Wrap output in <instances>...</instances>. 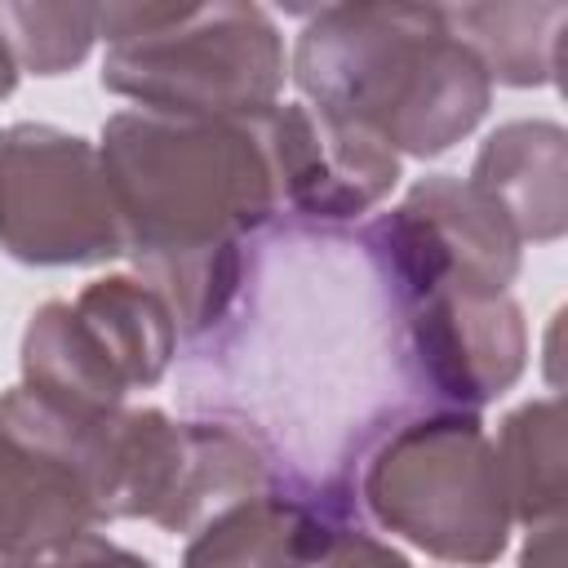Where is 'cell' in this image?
Returning <instances> with one entry per match:
<instances>
[{
	"mask_svg": "<svg viewBox=\"0 0 568 568\" xmlns=\"http://www.w3.org/2000/svg\"><path fill=\"white\" fill-rule=\"evenodd\" d=\"M124 253L178 320L209 333L235 306L248 235L280 209L257 120L115 111L98 142Z\"/></svg>",
	"mask_w": 568,
	"mask_h": 568,
	"instance_id": "6da1fadb",
	"label": "cell"
},
{
	"mask_svg": "<svg viewBox=\"0 0 568 568\" xmlns=\"http://www.w3.org/2000/svg\"><path fill=\"white\" fill-rule=\"evenodd\" d=\"M293 84L306 106L373 129L395 155H439L493 102L479 58L453 36L439 4H328L293 44Z\"/></svg>",
	"mask_w": 568,
	"mask_h": 568,
	"instance_id": "7a4b0ae2",
	"label": "cell"
},
{
	"mask_svg": "<svg viewBox=\"0 0 568 568\" xmlns=\"http://www.w3.org/2000/svg\"><path fill=\"white\" fill-rule=\"evenodd\" d=\"M102 84L138 111L257 120L280 102L288 58L257 4H98Z\"/></svg>",
	"mask_w": 568,
	"mask_h": 568,
	"instance_id": "3957f363",
	"label": "cell"
},
{
	"mask_svg": "<svg viewBox=\"0 0 568 568\" xmlns=\"http://www.w3.org/2000/svg\"><path fill=\"white\" fill-rule=\"evenodd\" d=\"M368 515L417 550L484 568L510 541V506L479 413L435 408L395 426L359 475Z\"/></svg>",
	"mask_w": 568,
	"mask_h": 568,
	"instance_id": "277c9868",
	"label": "cell"
},
{
	"mask_svg": "<svg viewBox=\"0 0 568 568\" xmlns=\"http://www.w3.org/2000/svg\"><path fill=\"white\" fill-rule=\"evenodd\" d=\"M266 484L271 453L253 435L222 422H173L164 408L111 413L89 462L102 524L146 519L164 532H195Z\"/></svg>",
	"mask_w": 568,
	"mask_h": 568,
	"instance_id": "5b68a950",
	"label": "cell"
},
{
	"mask_svg": "<svg viewBox=\"0 0 568 568\" xmlns=\"http://www.w3.org/2000/svg\"><path fill=\"white\" fill-rule=\"evenodd\" d=\"M0 248L27 266H93L124 253L102 155L58 124L0 129Z\"/></svg>",
	"mask_w": 568,
	"mask_h": 568,
	"instance_id": "8992f818",
	"label": "cell"
},
{
	"mask_svg": "<svg viewBox=\"0 0 568 568\" xmlns=\"http://www.w3.org/2000/svg\"><path fill=\"white\" fill-rule=\"evenodd\" d=\"M404 355L413 386L439 408H484L528 364L524 311L510 293L435 288L404 306Z\"/></svg>",
	"mask_w": 568,
	"mask_h": 568,
	"instance_id": "52a82bcc",
	"label": "cell"
},
{
	"mask_svg": "<svg viewBox=\"0 0 568 568\" xmlns=\"http://www.w3.org/2000/svg\"><path fill=\"white\" fill-rule=\"evenodd\" d=\"M280 204L311 222H346L399 182V155L364 124L324 115L306 102H275L257 115Z\"/></svg>",
	"mask_w": 568,
	"mask_h": 568,
	"instance_id": "ba28073f",
	"label": "cell"
},
{
	"mask_svg": "<svg viewBox=\"0 0 568 568\" xmlns=\"http://www.w3.org/2000/svg\"><path fill=\"white\" fill-rule=\"evenodd\" d=\"M98 524V501L71 462L0 430V559L58 555Z\"/></svg>",
	"mask_w": 568,
	"mask_h": 568,
	"instance_id": "9c48e42d",
	"label": "cell"
},
{
	"mask_svg": "<svg viewBox=\"0 0 568 568\" xmlns=\"http://www.w3.org/2000/svg\"><path fill=\"white\" fill-rule=\"evenodd\" d=\"M470 182L506 213L519 240L550 244L568 226V133L555 120H510L493 129L470 164Z\"/></svg>",
	"mask_w": 568,
	"mask_h": 568,
	"instance_id": "30bf717a",
	"label": "cell"
},
{
	"mask_svg": "<svg viewBox=\"0 0 568 568\" xmlns=\"http://www.w3.org/2000/svg\"><path fill=\"white\" fill-rule=\"evenodd\" d=\"M328 497L253 493L195 528L182 568H315L337 532Z\"/></svg>",
	"mask_w": 568,
	"mask_h": 568,
	"instance_id": "8fae6325",
	"label": "cell"
},
{
	"mask_svg": "<svg viewBox=\"0 0 568 568\" xmlns=\"http://www.w3.org/2000/svg\"><path fill=\"white\" fill-rule=\"evenodd\" d=\"M404 204L435 231V240L448 253V288L466 293H506V284L519 275V248L524 240L506 222V213L457 173H430L422 178Z\"/></svg>",
	"mask_w": 568,
	"mask_h": 568,
	"instance_id": "7c38bea8",
	"label": "cell"
},
{
	"mask_svg": "<svg viewBox=\"0 0 568 568\" xmlns=\"http://www.w3.org/2000/svg\"><path fill=\"white\" fill-rule=\"evenodd\" d=\"M22 386L71 413H115L129 386L71 302H44L22 333Z\"/></svg>",
	"mask_w": 568,
	"mask_h": 568,
	"instance_id": "4fadbf2b",
	"label": "cell"
},
{
	"mask_svg": "<svg viewBox=\"0 0 568 568\" xmlns=\"http://www.w3.org/2000/svg\"><path fill=\"white\" fill-rule=\"evenodd\" d=\"M71 306L129 390L155 386L169 373L178 355V320L151 284L133 275H106L84 284Z\"/></svg>",
	"mask_w": 568,
	"mask_h": 568,
	"instance_id": "5bb4252c",
	"label": "cell"
},
{
	"mask_svg": "<svg viewBox=\"0 0 568 568\" xmlns=\"http://www.w3.org/2000/svg\"><path fill=\"white\" fill-rule=\"evenodd\" d=\"M453 36L479 58L488 80L532 89L550 84L559 67L564 4H453L444 9Z\"/></svg>",
	"mask_w": 568,
	"mask_h": 568,
	"instance_id": "9a60e30c",
	"label": "cell"
},
{
	"mask_svg": "<svg viewBox=\"0 0 568 568\" xmlns=\"http://www.w3.org/2000/svg\"><path fill=\"white\" fill-rule=\"evenodd\" d=\"M493 453H497L510 519H519L528 528L555 524L564 515V497H568L564 404L555 395L519 404L501 422V430L493 439Z\"/></svg>",
	"mask_w": 568,
	"mask_h": 568,
	"instance_id": "2e32d148",
	"label": "cell"
},
{
	"mask_svg": "<svg viewBox=\"0 0 568 568\" xmlns=\"http://www.w3.org/2000/svg\"><path fill=\"white\" fill-rule=\"evenodd\" d=\"M0 36L18 67L62 75L98 40V4H0Z\"/></svg>",
	"mask_w": 568,
	"mask_h": 568,
	"instance_id": "e0dca14e",
	"label": "cell"
},
{
	"mask_svg": "<svg viewBox=\"0 0 568 568\" xmlns=\"http://www.w3.org/2000/svg\"><path fill=\"white\" fill-rule=\"evenodd\" d=\"M0 568H155L151 559H142L138 550H124L98 532L71 541L58 555H40V559H0Z\"/></svg>",
	"mask_w": 568,
	"mask_h": 568,
	"instance_id": "ac0fdd59",
	"label": "cell"
},
{
	"mask_svg": "<svg viewBox=\"0 0 568 568\" xmlns=\"http://www.w3.org/2000/svg\"><path fill=\"white\" fill-rule=\"evenodd\" d=\"M315 568H413V564L399 550H390L386 541H377L351 524H337V532L328 537Z\"/></svg>",
	"mask_w": 568,
	"mask_h": 568,
	"instance_id": "d6986e66",
	"label": "cell"
},
{
	"mask_svg": "<svg viewBox=\"0 0 568 568\" xmlns=\"http://www.w3.org/2000/svg\"><path fill=\"white\" fill-rule=\"evenodd\" d=\"M559 532H564L559 519L555 524H537L528 546H524V555H519V568H559Z\"/></svg>",
	"mask_w": 568,
	"mask_h": 568,
	"instance_id": "ffe728a7",
	"label": "cell"
},
{
	"mask_svg": "<svg viewBox=\"0 0 568 568\" xmlns=\"http://www.w3.org/2000/svg\"><path fill=\"white\" fill-rule=\"evenodd\" d=\"M13 84H18V62H13V53H9V44L0 36V98H9Z\"/></svg>",
	"mask_w": 568,
	"mask_h": 568,
	"instance_id": "44dd1931",
	"label": "cell"
}]
</instances>
